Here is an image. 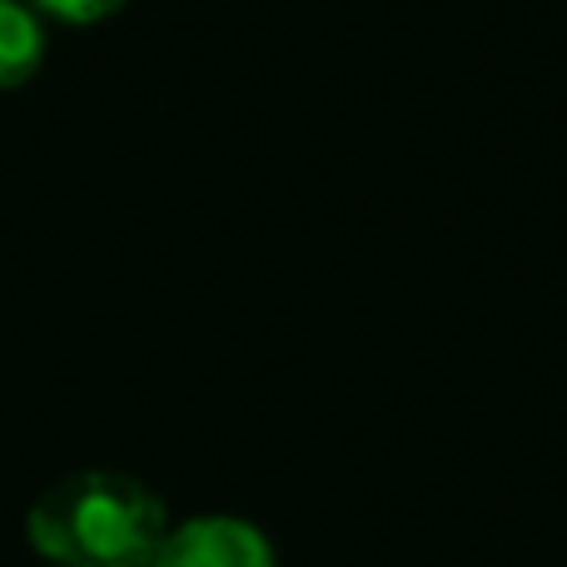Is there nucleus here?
Returning a JSON list of instances; mask_svg holds the SVG:
<instances>
[{"mask_svg": "<svg viewBox=\"0 0 567 567\" xmlns=\"http://www.w3.org/2000/svg\"><path fill=\"white\" fill-rule=\"evenodd\" d=\"M45 65V20L30 0H0V90H20Z\"/></svg>", "mask_w": 567, "mask_h": 567, "instance_id": "7ed1b4c3", "label": "nucleus"}, {"mask_svg": "<svg viewBox=\"0 0 567 567\" xmlns=\"http://www.w3.org/2000/svg\"><path fill=\"white\" fill-rule=\"evenodd\" d=\"M165 528V503L110 468L50 483L25 518L30 548L55 567H150Z\"/></svg>", "mask_w": 567, "mask_h": 567, "instance_id": "f257e3e1", "label": "nucleus"}, {"mask_svg": "<svg viewBox=\"0 0 567 567\" xmlns=\"http://www.w3.org/2000/svg\"><path fill=\"white\" fill-rule=\"evenodd\" d=\"M40 16L65 20V25H100V20L120 16L130 0H30Z\"/></svg>", "mask_w": 567, "mask_h": 567, "instance_id": "20e7f679", "label": "nucleus"}, {"mask_svg": "<svg viewBox=\"0 0 567 567\" xmlns=\"http://www.w3.org/2000/svg\"><path fill=\"white\" fill-rule=\"evenodd\" d=\"M150 567H279L269 538L245 518L205 513L179 528H165Z\"/></svg>", "mask_w": 567, "mask_h": 567, "instance_id": "f03ea898", "label": "nucleus"}]
</instances>
